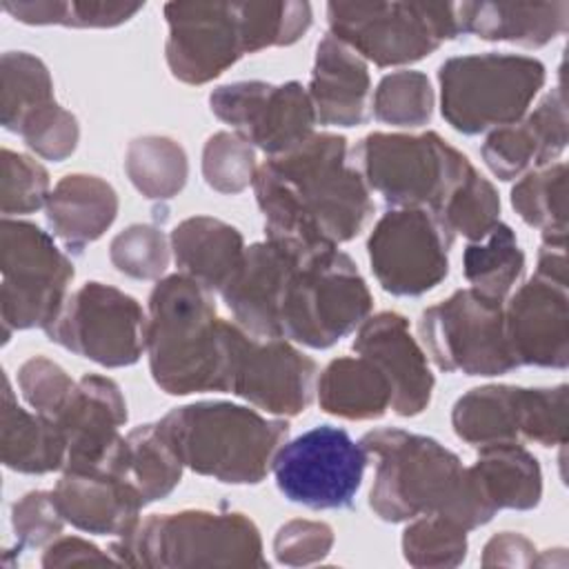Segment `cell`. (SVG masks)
Here are the masks:
<instances>
[{
    "label": "cell",
    "instance_id": "f907efd6",
    "mask_svg": "<svg viewBox=\"0 0 569 569\" xmlns=\"http://www.w3.org/2000/svg\"><path fill=\"white\" fill-rule=\"evenodd\" d=\"M536 545L516 531H500L491 536L482 549V567H536Z\"/></svg>",
    "mask_w": 569,
    "mask_h": 569
},
{
    "label": "cell",
    "instance_id": "8d00e7d4",
    "mask_svg": "<svg viewBox=\"0 0 569 569\" xmlns=\"http://www.w3.org/2000/svg\"><path fill=\"white\" fill-rule=\"evenodd\" d=\"M0 7L24 24H62L107 29L131 20L142 2H78V0H2Z\"/></svg>",
    "mask_w": 569,
    "mask_h": 569
},
{
    "label": "cell",
    "instance_id": "4dcf8cb0",
    "mask_svg": "<svg viewBox=\"0 0 569 569\" xmlns=\"http://www.w3.org/2000/svg\"><path fill=\"white\" fill-rule=\"evenodd\" d=\"M127 478L144 505L167 498L182 478V460L160 422H147L122 436L104 465Z\"/></svg>",
    "mask_w": 569,
    "mask_h": 569
},
{
    "label": "cell",
    "instance_id": "ac0fdd59",
    "mask_svg": "<svg viewBox=\"0 0 569 569\" xmlns=\"http://www.w3.org/2000/svg\"><path fill=\"white\" fill-rule=\"evenodd\" d=\"M569 282L533 276L509 296L505 331L516 365H569Z\"/></svg>",
    "mask_w": 569,
    "mask_h": 569
},
{
    "label": "cell",
    "instance_id": "3957f363",
    "mask_svg": "<svg viewBox=\"0 0 569 569\" xmlns=\"http://www.w3.org/2000/svg\"><path fill=\"white\" fill-rule=\"evenodd\" d=\"M360 445L378 458L369 507L380 520L440 513L471 531L496 516L471 469L436 438L391 427L365 433Z\"/></svg>",
    "mask_w": 569,
    "mask_h": 569
},
{
    "label": "cell",
    "instance_id": "cb8c5ba5",
    "mask_svg": "<svg viewBox=\"0 0 569 569\" xmlns=\"http://www.w3.org/2000/svg\"><path fill=\"white\" fill-rule=\"evenodd\" d=\"M316 122L327 127H356L369 118L371 78L367 62L333 36L316 47L309 82Z\"/></svg>",
    "mask_w": 569,
    "mask_h": 569
},
{
    "label": "cell",
    "instance_id": "ee69618b",
    "mask_svg": "<svg viewBox=\"0 0 569 569\" xmlns=\"http://www.w3.org/2000/svg\"><path fill=\"white\" fill-rule=\"evenodd\" d=\"M0 167V211L4 218L33 213L47 204L51 193L49 173L38 160L4 147Z\"/></svg>",
    "mask_w": 569,
    "mask_h": 569
},
{
    "label": "cell",
    "instance_id": "f546056e",
    "mask_svg": "<svg viewBox=\"0 0 569 569\" xmlns=\"http://www.w3.org/2000/svg\"><path fill=\"white\" fill-rule=\"evenodd\" d=\"M487 502L500 509L527 511L540 505L542 469L538 458L518 440L489 442L478 447V458L469 467Z\"/></svg>",
    "mask_w": 569,
    "mask_h": 569
},
{
    "label": "cell",
    "instance_id": "ffe728a7",
    "mask_svg": "<svg viewBox=\"0 0 569 569\" xmlns=\"http://www.w3.org/2000/svg\"><path fill=\"white\" fill-rule=\"evenodd\" d=\"M53 422L67 442L62 469L104 467L122 440L127 402L116 380L84 373Z\"/></svg>",
    "mask_w": 569,
    "mask_h": 569
},
{
    "label": "cell",
    "instance_id": "e575fe53",
    "mask_svg": "<svg viewBox=\"0 0 569 569\" xmlns=\"http://www.w3.org/2000/svg\"><path fill=\"white\" fill-rule=\"evenodd\" d=\"M124 171L147 200H169L189 178L187 151L169 136L133 138L124 153Z\"/></svg>",
    "mask_w": 569,
    "mask_h": 569
},
{
    "label": "cell",
    "instance_id": "60d3db41",
    "mask_svg": "<svg viewBox=\"0 0 569 569\" xmlns=\"http://www.w3.org/2000/svg\"><path fill=\"white\" fill-rule=\"evenodd\" d=\"M433 89L422 71L387 73L373 93V116L391 127H422L433 113Z\"/></svg>",
    "mask_w": 569,
    "mask_h": 569
},
{
    "label": "cell",
    "instance_id": "7c38bea8",
    "mask_svg": "<svg viewBox=\"0 0 569 569\" xmlns=\"http://www.w3.org/2000/svg\"><path fill=\"white\" fill-rule=\"evenodd\" d=\"M44 333L96 365L129 367L147 351V313L133 296L91 280L67 296Z\"/></svg>",
    "mask_w": 569,
    "mask_h": 569
},
{
    "label": "cell",
    "instance_id": "7dc6e473",
    "mask_svg": "<svg viewBox=\"0 0 569 569\" xmlns=\"http://www.w3.org/2000/svg\"><path fill=\"white\" fill-rule=\"evenodd\" d=\"M64 522L53 491H29L11 507V527L18 538V549L47 547L62 533Z\"/></svg>",
    "mask_w": 569,
    "mask_h": 569
},
{
    "label": "cell",
    "instance_id": "484cf974",
    "mask_svg": "<svg viewBox=\"0 0 569 569\" xmlns=\"http://www.w3.org/2000/svg\"><path fill=\"white\" fill-rule=\"evenodd\" d=\"M44 211L53 236L71 251H82L113 224L118 193L98 176L69 173L51 189Z\"/></svg>",
    "mask_w": 569,
    "mask_h": 569
},
{
    "label": "cell",
    "instance_id": "5bb4252c",
    "mask_svg": "<svg viewBox=\"0 0 569 569\" xmlns=\"http://www.w3.org/2000/svg\"><path fill=\"white\" fill-rule=\"evenodd\" d=\"M453 240L429 209H389L367 238L371 271L391 296H422L447 278Z\"/></svg>",
    "mask_w": 569,
    "mask_h": 569
},
{
    "label": "cell",
    "instance_id": "6da1fadb",
    "mask_svg": "<svg viewBox=\"0 0 569 569\" xmlns=\"http://www.w3.org/2000/svg\"><path fill=\"white\" fill-rule=\"evenodd\" d=\"M251 184L267 238L305 251L353 240L373 213L371 189L349 164L347 138L338 133H313L291 151L267 158Z\"/></svg>",
    "mask_w": 569,
    "mask_h": 569
},
{
    "label": "cell",
    "instance_id": "bcb514c9",
    "mask_svg": "<svg viewBox=\"0 0 569 569\" xmlns=\"http://www.w3.org/2000/svg\"><path fill=\"white\" fill-rule=\"evenodd\" d=\"M76 382L78 380H73L58 362L44 356H33L18 369V387L22 398L31 409H36V413H42L51 420L67 405Z\"/></svg>",
    "mask_w": 569,
    "mask_h": 569
},
{
    "label": "cell",
    "instance_id": "681fc988",
    "mask_svg": "<svg viewBox=\"0 0 569 569\" xmlns=\"http://www.w3.org/2000/svg\"><path fill=\"white\" fill-rule=\"evenodd\" d=\"M84 565H118L116 558L93 542L78 538V536H58L53 542L47 545L42 553V567L58 569V567H84Z\"/></svg>",
    "mask_w": 569,
    "mask_h": 569
},
{
    "label": "cell",
    "instance_id": "7bdbcfd3",
    "mask_svg": "<svg viewBox=\"0 0 569 569\" xmlns=\"http://www.w3.org/2000/svg\"><path fill=\"white\" fill-rule=\"evenodd\" d=\"M171 242L153 224H131L109 244L111 264L136 280H160L169 267Z\"/></svg>",
    "mask_w": 569,
    "mask_h": 569
},
{
    "label": "cell",
    "instance_id": "9c48e42d",
    "mask_svg": "<svg viewBox=\"0 0 569 569\" xmlns=\"http://www.w3.org/2000/svg\"><path fill=\"white\" fill-rule=\"evenodd\" d=\"M329 36L376 67L431 56L460 36L453 2H329Z\"/></svg>",
    "mask_w": 569,
    "mask_h": 569
},
{
    "label": "cell",
    "instance_id": "f6af8a7d",
    "mask_svg": "<svg viewBox=\"0 0 569 569\" xmlns=\"http://www.w3.org/2000/svg\"><path fill=\"white\" fill-rule=\"evenodd\" d=\"M18 136L36 156L60 162L76 151L80 127L78 118L53 100L27 116Z\"/></svg>",
    "mask_w": 569,
    "mask_h": 569
},
{
    "label": "cell",
    "instance_id": "7a4b0ae2",
    "mask_svg": "<svg viewBox=\"0 0 569 569\" xmlns=\"http://www.w3.org/2000/svg\"><path fill=\"white\" fill-rule=\"evenodd\" d=\"M242 327L216 311L211 291L184 273L156 282L147 311L153 382L171 396L229 391Z\"/></svg>",
    "mask_w": 569,
    "mask_h": 569
},
{
    "label": "cell",
    "instance_id": "8992f818",
    "mask_svg": "<svg viewBox=\"0 0 569 569\" xmlns=\"http://www.w3.org/2000/svg\"><path fill=\"white\" fill-rule=\"evenodd\" d=\"M371 307L373 296L351 256L338 247L300 251L280 298V338L329 349L360 327Z\"/></svg>",
    "mask_w": 569,
    "mask_h": 569
},
{
    "label": "cell",
    "instance_id": "44dd1931",
    "mask_svg": "<svg viewBox=\"0 0 569 569\" xmlns=\"http://www.w3.org/2000/svg\"><path fill=\"white\" fill-rule=\"evenodd\" d=\"M305 251L280 240L253 242L244 249L233 278L220 291L233 320L256 338H280L278 309L291 264Z\"/></svg>",
    "mask_w": 569,
    "mask_h": 569
},
{
    "label": "cell",
    "instance_id": "ba28073f",
    "mask_svg": "<svg viewBox=\"0 0 569 569\" xmlns=\"http://www.w3.org/2000/svg\"><path fill=\"white\" fill-rule=\"evenodd\" d=\"M367 187L393 209L420 207L436 213L473 169L469 158L436 131L367 133L353 149Z\"/></svg>",
    "mask_w": 569,
    "mask_h": 569
},
{
    "label": "cell",
    "instance_id": "277c9868",
    "mask_svg": "<svg viewBox=\"0 0 569 569\" xmlns=\"http://www.w3.org/2000/svg\"><path fill=\"white\" fill-rule=\"evenodd\" d=\"M158 422L184 467L227 485L262 482L289 436L287 420L222 400L176 407Z\"/></svg>",
    "mask_w": 569,
    "mask_h": 569
},
{
    "label": "cell",
    "instance_id": "30bf717a",
    "mask_svg": "<svg viewBox=\"0 0 569 569\" xmlns=\"http://www.w3.org/2000/svg\"><path fill=\"white\" fill-rule=\"evenodd\" d=\"M0 320L4 342L11 331L44 329L73 280V262L38 224L2 218L0 222Z\"/></svg>",
    "mask_w": 569,
    "mask_h": 569
},
{
    "label": "cell",
    "instance_id": "e0dca14e",
    "mask_svg": "<svg viewBox=\"0 0 569 569\" xmlns=\"http://www.w3.org/2000/svg\"><path fill=\"white\" fill-rule=\"evenodd\" d=\"M318 367L284 338H256L242 329L229 391L276 416H300L313 400Z\"/></svg>",
    "mask_w": 569,
    "mask_h": 569
},
{
    "label": "cell",
    "instance_id": "d6a6232c",
    "mask_svg": "<svg viewBox=\"0 0 569 569\" xmlns=\"http://www.w3.org/2000/svg\"><path fill=\"white\" fill-rule=\"evenodd\" d=\"M462 271L471 289L505 302L525 273V251L505 222H498L485 238L465 247Z\"/></svg>",
    "mask_w": 569,
    "mask_h": 569
},
{
    "label": "cell",
    "instance_id": "2e32d148",
    "mask_svg": "<svg viewBox=\"0 0 569 569\" xmlns=\"http://www.w3.org/2000/svg\"><path fill=\"white\" fill-rule=\"evenodd\" d=\"M164 20V56L180 82H211L247 56L236 2H167Z\"/></svg>",
    "mask_w": 569,
    "mask_h": 569
},
{
    "label": "cell",
    "instance_id": "52a82bcc",
    "mask_svg": "<svg viewBox=\"0 0 569 569\" xmlns=\"http://www.w3.org/2000/svg\"><path fill=\"white\" fill-rule=\"evenodd\" d=\"M545 64L516 53L449 58L438 69L440 113L451 129L478 136L520 120L545 84Z\"/></svg>",
    "mask_w": 569,
    "mask_h": 569
},
{
    "label": "cell",
    "instance_id": "f35d334b",
    "mask_svg": "<svg viewBox=\"0 0 569 569\" xmlns=\"http://www.w3.org/2000/svg\"><path fill=\"white\" fill-rule=\"evenodd\" d=\"M453 236L469 242L485 238L500 222V196L476 167L433 213Z\"/></svg>",
    "mask_w": 569,
    "mask_h": 569
},
{
    "label": "cell",
    "instance_id": "4fadbf2b",
    "mask_svg": "<svg viewBox=\"0 0 569 569\" xmlns=\"http://www.w3.org/2000/svg\"><path fill=\"white\" fill-rule=\"evenodd\" d=\"M367 449L345 429L320 425L287 440L271 465L278 491L309 509H345L362 485Z\"/></svg>",
    "mask_w": 569,
    "mask_h": 569
},
{
    "label": "cell",
    "instance_id": "603a6c76",
    "mask_svg": "<svg viewBox=\"0 0 569 569\" xmlns=\"http://www.w3.org/2000/svg\"><path fill=\"white\" fill-rule=\"evenodd\" d=\"M53 498L67 522L98 536L127 533L144 507L136 487L107 467L62 469Z\"/></svg>",
    "mask_w": 569,
    "mask_h": 569
},
{
    "label": "cell",
    "instance_id": "f1b7e54d",
    "mask_svg": "<svg viewBox=\"0 0 569 569\" xmlns=\"http://www.w3.org/2000/svg\"><path fill=\"white\" fill-rule=\"evenodd\" d=\"M0 458L7 469L31 476L58 471L67 462V442L58 425L42 413L22 409L7 376L0 413Z\"/></svg>",
    "mask_w": 569,
    "mask_h": 569
},
{
    "label": "cell",
    "instance_id": "5b68a950",
    "mask_svg": "<svg viewBox=\"0 0 569 569\" xmlns=\"http://www.w3.org/2000/svg\"><path fill=\"white\" fill-rule=\"evenodd\" d=\"M118 565L167 567H269L256 522L240 511L184 509L138 520L109 547Z\"/></svg>",
    "mask_w": 569,
    "mask_h": 569
},
{
    "label": "cell",
    "instance_id": "83f0119b",
    "mask_svg": "<svg viewBox=\"0 0 569 569\" xmlns=\"http://www.w3.org/2000/svg\"><path fill=\"white\" fill-rule=\"evenodd\" d=\"M529 418L531 387L516 385L473 387L451 409L456 436L473 447L527 438Z\"/></svg>",
    "mask_w": 569,
    "mask_h": 569
},
{
    "label": "cell",
    "instance_id": "4316f807",
    "mask_svg": "<svg viewBox=\"0 0 569 569\" xmlns=\"http://www.w3.org/2000/svg\"><path fill=\"white\" fill-rule=\"evenodd\" d=\"M180 273L198 280L209 291H222L244 256L242 233L218 218L191 216L169 236Z\"/></svg>",
    "mask_w": 569,
    "mask_h": 569
},
{
    "label": "cell",
    "instance_id": "74e56055",
    "mask_svg": "<svg viewBox=\"0 0 569 569\" xmlns=\"http://www.w3.org/2000/svg\"><path fill=\"white\" fill-rule=\"evenodd\" d=\"M244 49L256 53L269 47L298 42L311 27L313 11L309 2H236Z\"/></svg>",
    "mask_w": 569,
    "mask_h": 569
},
{
    "label": "cell",
    "instance_id": "836d02e7",
    "mask_svg": "<svg viewBox=\"0 0 569 569\" xmlns=\"http://www.w3.org/2000/svg\"><path fill=\"white\" fill-rule=\"evenodd\" d=\"M511 207L522 222L542 231V244L567 247V164L527 171L511 189Z\"/></svg>",
    "mask_w": 569,
    "mask_h": 569
},
{
    "label": "cell",
    "instance_id": "d4e9b609",
    "mask_svg": "<svg viewBox=\"0 0 569 569\" xmlns=\"http://www.w3.org/2000/svg\"><path fill=\"white\" fill-rule=\"evenodd\" d=\"M456 16L460 33L538 49L567 31L569 2H458Z\"/></svg>",
    "mask_w": 569,
    "mask_h": 569
},
{
    "label": "cell",
    "instance_id": "c3c4849f",
    "mask_svg": "<svg viewBox=\"0 0 569 569\" xmlns=\"http://www.w3.org/2000/svg\"><path fill=\"white\" fill-rule=\"evenodd\" d=\"M333 529L320 520L293 518L273 536V556L280 565L307 567L322 562L333 547Z\"/></svg>",
    "mask_w": 569,
    "mask_h": 569
},
{
    "label": "cell",
    "instance_id": "8fae6325",
    "mask_svg": "<svg viewBox=\"0 0 569 569\" xmlns=\"http://www.w3.org/2000/svg\"><path fill=\"white\" fill-rule=\"evenodd\" d=\"M418 333L440 371L502 376L518 367L505 331V305L471 287L427 307Z\"/></svg>",
    "mask_w": 569,
    "mask_h": 569
},
{
    "label": "cell",
    "instance_id": "1f68e13d",
    "mask_svg": "<svg viewBox=\"0 0 569 569\" xmlns=\"http://www.w3.org/2000/svg\"><path fill=\"white\" fill-rule=\"evenodd\" d=\"M320 409L345 420H376L391 409V387L367 358H333L316 382Z\"/></svg>",
    "mask_w": 569,
    "mask_h": 569
},
{
    "label": "cell",
    "instance_id": "7402d4cb",
    "mask_svg": "<svg viewBox=\"0 0 569 569\" xmlns=\"http://www.w3.org/2000/svg\"><path fill=\"white\" fill-rule=\"evenodd\" d=\"M567 127L565 91L553 87L531 113L487 136L482 160L498 180H516L560 158L569 140Z\"/></svg>",
    "mask_w": 569,
    "mask_h": 569
},
{
    "label": "cell",
    "instance_id": "9a60e30c",
    "mask_svg": "<svg viewBox=\"0 0 569 569\" xmlns=\"http://www.w3.org/2000/svg\"><path fill=\"white\" fill-rule=\"evenodd\" d=\"M216 118L269 158L291 151L313 136L316 111L307 89L291 80L271 84L264 80H238L209 93Z\"/></svg>",
    "mask_w": 569,
    "mask_h": 569
},
{
    "label": "cell",
    "instance_id": "b9f144b4",
    "mask_svg": "<svg viewBox=\"0 0 569 569\" xmlns=\"http://www.w3.org/2000/svg\"><path fill=\"white\" fill-rule=\"evenodd\" d=\"M256 149L233 131L209 136L202 149V178L220 193L244 191L256 176Z\"/></svg>",
    "mask_w": 569,
    "mask_h": 569
},
{
    "label": "cell",
    "instance_id": "d590c367",
    "mask_svg": "<svg viewBox=\"0 0 569 569\" xmlns=\"http://www.w3.org/2000/svg\"><path fill=\"white\" fill-rule=\"evenodd\" d=\"M53 102V80L47 64L27 51H7L0 60V122L18 133L36 109Z\"/></svg>",
    "mask_w": 569,
    "mask_h": 569
},
{
    "label": "cell",
    "instance_id": "d6986e66",
    "mask_svg": "<svg viewBox=\"0 0 569 569\" xmlns=\"http://www.w3.org/2000/svg\"><path fill=\"white\" fill-rule=\"evenodd\" d=\"M353 351L380 369L391 387V411L411 418L422 413L433 393V373L427 353L409 331V320L398 311L367 318L353 338Z\"/></svg>",
    "mask_w": 569,
    "mask_h": 569
},
{
    "label": "cell",
    "instance_id": "ab89813d",
    "mask_svg": "<svg viewBox=\"0 0 569 569\" xmlns=\"http://www.w3.org/2000/svg\"><path fill=\"white\" fill-rule=\"evenodd\" d=\"M467 529L440 513L413 518L402 533V556L411 567H458L467 558Z\"/></svg>",
    "mask_w": 569,
    "mask_h": 569
}]
</instances>
